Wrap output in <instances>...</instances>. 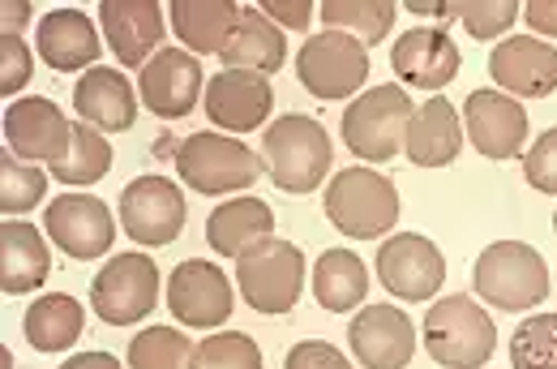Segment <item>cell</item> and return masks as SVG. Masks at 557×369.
Returning <instances> with one entry per match:
<instances>
[{
	"instance_id": "cell-10",
	"label": "cell",
	"mask_w": 557,
	"mask_h": 369,
	"mask_svg": "<svg viewBox=\"0 0 557 369\" xmlns=\"http://www.w3.org/2000/svg\"><path fill=\"white\" fill-rule=\"evenodd\" d=\"M116 220H121V232L129 241H138L146 249H163L185 232L189 202L172 176L150 172V176H138L121 189V216Z\"/></svg>"
},
{
	"instance_id": "cell-24",
	"label": "cell",
	"mask_w": 557,
	"mask_h": 369,
	"mask_svg": "<svg viewBox=\"0 0 557 369\" xmlns=\"http://www.w3.org/2000/svg\"><path fill=\"white\" fill-rule=\"evenodd\" d=\"M52 275V249L48 236L26 220L0 223V293L30 296Z\"/></svg>"
},
{
	"instance_id": "cell-8",
	"label": "cell",
	"mask_w": 557,
	"mask_h": 369,
	"mask_svg": "<svg viewBox=\"0 0 557 369\" xmlns=\"http://www.w3.org/2000/svg\"><path fill=\"white\" fill-rule=\"evenodd\" d=\"M305 271L309 267H305L300 245L271 236L258 249H249L245 258H236V288L258 313H287L300 300Z\"/></svg>"
},
{
	"instance_id": "cell-16",
	"label": "cell",
	"mask_w": 557,
	"mask_h": 369,
	"mask_svg": "<svg viewBox=\"0 0 557 369\" xmlns=\"http://www.w3.org/2000/svg\"><path fill=\"white\" fill-rule=\"evenodd\" d=\"M138 95L146 103V112L163 116V121H185L198 99L207 95V77H202V61L194 52L163 48L146 70L138 74Z\"/></svg>"
},
{
	"instance_id": "cell-7",
	"label": "cell",
	"mask_w": 557,
	"mask_h": 369,
	"mask_svg": "<svg viewBox=\"0 0 557 369\" xmlns=\"http://www.w3.org/2000/svg\"><path fill=\"white\" fill-rule=\"evenodd\" d=\"M296 77L313 99H356L369 82V48L344 30H318L296 52Z\"/></svg>"
},
{
	"instance_id": "cell-45",
	"label": "cell",
	"mask_w": 557,
	"mask_h": 369,
	"mask_svg": "<svg viewBox=\"0 0 557 369\" xmlns=\"http://www.w3.org/2000/svg\"><path fill=\"white\" fill-rule=\"evenodd\" d=\"M61 369H121V361L112 353H77Z\"/></svg>"
},
{
	"instance_id": "cell-5",
	"label": "cell",
	"mask_w": 557,
	"mask_h": 369,
	"mask_svg": "<svg viewBox=\"0 0 557 369\" xmlns=\"http://www.w3.org/2000/svg\"><path fill=\"white\" fill-rule=\"evenodd\" d=\"M472 284H476V296L493 309H502V313L536 309V305H545V296L554 288L541 249H532L523 241H493V245H485L476 254Z\"/></svg>"
},
{
	"instance_id": "cell-6",
	"label": "cell",
	"mask_w": 557,
	"mask_h": 369,
	"mask_svg": "<svg viewBox=\"0 0 557 369\" xmlns=\"http://www.w3.org/2000/svg\"><path fill=\"white\" fill-rule=\"evenodd\" d=\"M412 112L417 103L408 99L404 86H369L344 108V121H339L344 147L360 163H391L404 150Z\"/></svg>"
},
{
	"instance_id": "cell-30",
	"label": "cell",
	"mask_w": 557,
	"mask_h": 369,
	"mask_svg": "<svg viewBox=\"0 0 557 369\" xmlns=\"http://www.w3.org/2000/svg\"><path fill=\"white\" fill-rule=\"evenodd\" d=\"M369 296V267L351 249H326L313 267V300L331 313H351Z\"/></svg>"
},
{
	"instance_id": "cell-37",
	"label": "cell",
	"mask_w": 557,
	"mask_h": 369,
	"mask_svg": "<svg viewBox=\"0 0 557 369\" xmlns=\"http://www.w3.org/2000/svg\"><path fill=\"white\" fill-rule=\"evenodd\" d=\"M519 13H523V4H515V0H468L459 9V22L476 44H488V39H502Z\"/></svg>"
},
{
	"instance_id": "cell-14",
	"label": "cell",
	"mask_w": 557,
	"mask_h": 369,
	"mask_svg": "<svg viewBox=\"0 0 557 369\" xmlns=\"http://www.w3.org/2000/svg\"><path fill=\"white\" fill-rule=\"evenodd\" d=\"M351 357L364 369H408L417 357V322L399 305H360L348 327Z\"/></svg>"
},
{
	"instance_id": "cell-26",
	"label": "cell",
	"mask_w": 557,
	"mask_h": 369,
	"mask_svg": "<svg viewBox=\"0 0 557 369\" xmlns=\"http://www.w3.org/2000/svg\"><path fill=\"white\" fill-rule=\"evenodd\" d=\"M468 143L463 134V116L455 112L450 99H420V108L408 121V138L404 150L417 168H446L459 159V150Z\"/></svg>"
},
{
	"instance_id": "cell-20",
	"label": "cell",
	"mask_w": 557,
	"mask_h": 369,
	"mask_svg": "<svg viewBox=\"0 0 557 369\" xmlns=\"http://www.w3.org/2000/svg\"><path fill=\"white\" fill-rule=\"evenodd\" d=\"M391 65L404 86H420V90H442L459 77V44L446 26H417L404 30L391 48Z\"/></svg>"
},
{
	"instance_id": "cell-18",
	"label": "cell",
	"mask_w": 557,
	"mask_h": 369,
	"mask_svg": "<svg viewBox=\"0 0 557 369\" xmlns=\"http://www.w3.org/2000/svg\"><path fill=\"white\" fill-rule=\"evenodd\" d=\"M528 108L502 90H472L463 103V134L485 159H519L528 143Z\"/></svg>"
},
{
	"instance_id": "cell-46",
	"label": "cell",
	"mask_w": 557,
	"mask_h": 369,
	"mask_svg": "<svg viewBox=\"0 0 557 369\" xmlns=\"http://www.w3.org/2000/svg\"><path fill=\"white\" fill-rule=\"evenodd\" d=\"M554 232H557V211H554Z\"/></svg>"
},
{
	"instance_id": "cell-40",
	"label": "cell",
	"mask_w": 557,
	"mask_h": 369,
	"mask_svg": "<svg viewBox=\"0 0 557 369\" xmlns=\"http://www.w3.org/2000/svg\"><path fill=\"white\" fill-rule=\"evenodd\" d=\"M283 369H351V361L344 348H335L326 340H300L287 348Z\"/></svg>"
},
{
	"instance_id": "cell-11",
	"label": "cell",
	"mask_w": 557,
	"mask_h": 369,
	"mask_svg": "<svg viewBox=\"0 0 557 369\" xmlns=\"http://www.w3.org/2000/svg\"><path fill=\"white\" fill-rule=\"evenodd\" d=\"M377 280L395 300H429L446 284V258L442 249L420 232H395L377 245Z\"/></svg>"
},
{
	"instance_id": "cell-12",
	"label": "cell",
	"mask_w": 557,
	"mask_h": 369,
	"mask_svg": "<svg viewBox=\"0 0 557 369\" xmlns=\"http://www.w3.org/2000/svg\"><path fill=\"white\" fill-rule=\"evenodd\" d=\"M168 309L181 327L189 331H214L232 318L236 309V293H232V280L207 262V258H185L172 275H168Z\"/></svg>"
},
{
	"instance_id": "cell-36",
	"label": "cell",
	"mask_w": 557,
	"mask_h": 369,
	"mask_svg": "<svg viewBox=\"0 0 557 369\" xmlns=\"http://www.w3.org/2000/svg\"><path fill=\"white\" fill-rule=\"evenodd\" d=\"M189 369H262V348L245 331H214L210 340L194 344Z\"/></svg>"
},
{
	"instance_id": "cell-41",
	"label": "cell",
	"mask_w": 557,
	"mask_h": 369,
	"mask_svg": "<svg viewBox=\"0 0 557 369\" xmlns=\"http://www.w3.org/2000/svg\"><path fill=\"white\" fill-rule=\"evenodd\" d=\"M271 22H275L278 30L287 35V30H309V22H313V0H267V4H258Z\"/></svg>"
},
{
	"instance_id": "cell-25",
	"label": "cell",
	"mask_w": 557,
	"mask_h": 369,
	"mask_svg": "<svg viewBox=\"0 0 557 369\" xmlns=\"http://www.w3.org/2000/svg\"><path fill=\"white\" fill-rule=\"evenodd\" d=\"M271 236H275V211L253 194L219 202L207 220V245L214 249V258H232L236 262L249 249H258L262 241H271Z\"/></svg>"
},
{
	"instance_id": "cell-33",
	"label": "cell",
	"mask_w": 557,
	"mask_h": 369,
	"mask_svg": "<svg viewBox=\"0 0 557 369\" xmlns=\"http://www.w3.org/2000/svg\"><path fill=\"white\" fill-rule=\"evenodd\" d=\"M44 202H48V172L35 168L30 159L13 155L9 147L0 150V211H4V220H22Z\"/></svg>"
},
{
	"instance_id": "cell-1",
	"label": "cell",
	"mask_w": 557,
	"mask_h": 369,
	"mask_svg": "<svg viewBox=\"0 0 557 369\" xmlns=\"http://www.w3.org/2000/svg\"><path fill=\"white\" fill-rule=\"evenodd\" d=\"M258 155L267 163V176L283 194H313L335 168V143H331L326 125L313 116H300V112L271 121Z\"/></svg>"
},
{
	"instance_id": "cell-42",
	"label": "cell",
	"mask_w": 557,
	"mask_h": 369,
	"mask_svg": "<svg viewBox=\"0 0 557 369\" xmlns=\"http://www.w3.org/2000/svg\"><path fill=\"white\" fill-rule=\"evenodd\" d=\"M523 22H528V30H532L536 39L554 44L557 39V0H528V4H523Z\"/></svg>"
},
{
	"instance_id": "cell-19",
	"label": "cell",
	"mask_w": 557,
	"mask_h": 369,
	"mask_svg": "<svg viewBox=\"0 0 557 369\" xmlns=\"http://www.w3.org/2000/svg\"><path fill=\"white\" fill-rule=\"evenodd\" d=\"M488 74L510 99H549L557 90V48L536 35H510L493 48Z\"/></svg>"
},
{
	"instance_id": "cell-13",
	"label": "cell",
	"mask_w": 557,
	"mask_h": 369,
	"mask_svg": "<svg viewBox=\"0 0 557 369\" xmlns=\"http://www.w3.org/2000/svg\"><path fill=\"white\" fill-rule=\"evenodd\" d=\"M44 232L48 241L77 262L103 258L116 241V220L103 198L95 194H61L44 207Z\"/></svg>"
},
{
	"instance_id": "cell-17",
	"label": "cell",
	"mask_w": 557,
	"mask_h": 369,
	"mask_svg": "<svg viewBox=\"0 0 557 369\" xmlns=\"http://www.w3.org/2000/svg\"><path fill=\"white\" fill-rule=\"evenodd\" d=\"M202 108H207L210 125L219 134H249V130H262L271 108H275V90H271V77L249 74V70H219L207 82V95H202Z\"/></svg>"
},
{
	"instance_id": "cell-31",
	"label": "cell",
	"mask_w": 557,
	"mask_h": 369,
	"mask_svg": "<svg viewBox=\"0 0 557 369\" xmlns=\"http://www.w3.org/2000/svg\"><path fill=\"white\" fill-rule=\"evenodd\" d=\"M108 168H112V143H108V134H99V130L86 125V121H73L65 150L48 163V172H52L61 185H77V189L103 181Z\"/></svg>"
},
{
	"instance_id": "cell-23",
	"label": "cell",
	"mask_w": 557,
	"mask_h": 369,
	"mask_svg": "<svg viewBox=\"0 0 557 369\" xmlns=\"http://www.w3.org/2000/svg\"><path fill=\"white\" fill-rule=\"evenodd\" d=\"M70 116L52 99H13L4 108V147L30 163H52L70 143Z\"/></svg>"
},
{
	"instance_id": "cell-34",
	"label": "cell",
	"mask_w": 557,
	"mask_h": 369,
	"mask_svg": "<svg viewBox=\"0 0 557 369\" xmlns=\"http://www.w3.org/2000/svg\"><path fill=\"white\" fill-rule=\"evenodd\" d=\"M125 361L129 369H189L194 366V340L181 327H146L129 340Z\"/></svg>"
},
{
	"instance_id": "cell-28",
	"label": "cell",
	"mask_w": 557,
	"mask_h": 369,
	"mask_svg": "<svg viewBox=\"0 0 557 369\" xmlns=\"http://www.w3.org/2000/svg\"><path fill=\"white\" fill-rule=\"evenodd\" d=\"M219 61H223V70H249V74L271 77L287 61V35L278 30L258 4H245L240 9V22H236V30L227 39V48L219 52Z\"/></svg>"
},
{
	"instance_id": "cell-44",
	"label": "cell",
	"mask_w": 557,
	"mask_h": 369,
	"mask_svg": "<svg viewBox=\"0 0 557 369\" xmlns=\"http://www.w3.org/2000/svg\"><path fill=\"white\" fill-rule=\"evenodd\" d=\"M30 17H35V4H30V0H4V9H0L4 35H22V30L30 26Z\"/></svg>"
},
{
	"instance_id": "cell-38",
	"label": "cell",
	"mask_w": 557,
	"mask_h": 369,
	"mask_svg": "<svg viewBox=\"0 0 557 369\" xmlns=\"http://www.w3.org/2000/svg\"><path fill=\"white\" fill-rule=\"evenodd\" d=\"M30 77H35V52L26 48L22 35H4L0 30V95L13 99L17 90H26Z\"/></svg>"
},
{
	"instance_id": "cell-21",
	"label": "cell",
	"mask_w": 557,
	"mask_h": 369,
	"mask_svg": "<svg viewBox=\"0 0 557 369\" xmlns=\"http://www.w3.org/2000/svg\"><path fill=\"white\" fill-rule=\"evenodd\" d=\"M138 103L141 95L129 86V77L112 65H95L77 77L73 86V108H77V121L95 125L99 134H125L134 130L138 121Z\"/></svg>"
},
{
	"instance_id": "cell-2",
	"label": "cell",
	"mask_w": 557,
	"mask_h": 369,
	"mask_svg": "<svg viewBox=\"0 0 557 369\" xmlns=\"http://www.w3.org/2000/svg\"><path fill=\"white\" fill-rule=\"evenodd\" d=\"M326 220L339 236L351 241H382L399 223V189L377 168H339L322 198Z\"/></svg>"
},
{
	"instance_id": "cell-22",
	"label": "cell",
	"mask_w": 557,
	"mask_h": 369,
	"mask_svg": "<svg viewBox=\"0 0 557 369\" xmlns=\"http://www.w3.org/2000/svg\"><path fill=\"white\" fill-rule=\"evenodd\" d=\"M35 52L57 74H77V70L86 74V70H95L103 39H99V26L82 9H52V13H44V22L35 30Z\"/></svg>"
},
{
	"instance_id": "cell-29",
	"label": "cell",
	"mask_w": 557,
	"mask_h": 369,
	"mask_svg": "<svg viewBox=\"0 0 557 369\" xmlns=\"http://www.w3.org/2000/svg\"><path fill=\"white\" fill-rule=\"evenodd\" d=\"M86 327V305H77L70 293H44L35 305H26L22 335L30 340L35 353H70L82 340Z\"/></svg>"
},
{
	"instance_id": "cell-32",
	"label": "cell",
	"mask_w": 557,
	"mask_h": 369,
	"mask_svg": "<svg viewBox=\"0 0 557 369\" xmlns=\"http://www.w3.org/2000/svg\"><path fill=\"white\" fill-rule=\"evenodd\" d=\"M399 4L395 0H322L318 17L326 22V30H344L351 39H360L364 48L382 44L395 26Z\"/></svg>"
},
{
	"instance_id": "cell-39",
	"label": "cell",
	"mask_w": 557,
	"mask_h": 369,
	"mask_svg": "<svg viewBox=\"0 0 557 369\" xmlns=\"http://www.w3.org/2000/svg\"><path fill=\"white\" fill-rule=\"evenodd\" d=\"M523 181H528L536 194L557 198V125L545 130V134L528 147V155H523Z\"/></svg>"
},
{
	"instance_id": "cell-27",
	"label": "cell",
	"mask_w": 557,
	"mask_h": 369,
	"mask_svg": "<svg viewBox=\"0 0 557 369\" xmlns=\"http://www.w3.org/2000/svg\"><path fill=\"white\" fill-rule=\"evenodd\" d=\"M240 9L236 0H172L168 4V22H172V35L181 39L185 52L194 57H219L240 22Z\"/></svg>"
},
{
	"instance_id": "cell-43",
	"label": "cell",
	"mask_w": 557,
	"mask_h": 369,
	"mask_svg": "<svg viewBox=\"0 0 557 369\" xmlns=\"http://www.w3.org/2000/svg\"><path fill=\"white\" fill-rule=\"evenodd\" d=\"M404 9H408L417 22H455L463 4H455V0H408Z\"/></svg>"
},
{
	"instance_id": "cell-35",
	"label": "cell",
	"mask_w": 557,
	"mask_h": 369,
	"mask_svg": "<svg viewBox=\"0 0 557 369\" xmlns=\"http://www.w3.org/2000/svg\"><path fill=\"white\" fill-rule=\"evenodd\" d=\"M515 369H557V313H532L510 335Z\"/></svg>"
},
{
	"instance_id": "cell-3",
	"label": "cell",
	"mask_w": 557,
	"mask_h": 369,
	"mask_svg": "<svg viewBox=\"0 0 557 369\" xmlns=\"http://www.w3.org/2000/svg\"><path fill=\"white\" fill-rule=\"evenodd\" d=\"M176 172L202 198H240L267 176V163L232 134H189L176 147Z\"/></svg>"
},
{
	"instance_id": "cell-4",
	"label": "cell",
	"mask_w": 557,
	"mask_h": 369,
	"mask_svg": "<svg viewBox=\"0 0 557 369\" xmlns=\"http://www.w3.org/2000/svg\"><path fill=\"white\" fill-rule=\"evenodd\" d=\"M424 353L442 369H481L497 348V327L476 296H442L424 313Z\"/></svg>"
},
{
	"instance_id": "cell-9",
	"label": "cell",
	"mask_w": 557,
	"mask_h": 369,
	"mask_svg": "<svg viewBox=\"0 0 557 369\" xmlns=\"http://www.w3.org/2000/svg\"><path fill=\"white\" fill-rule=\"evenodd\" d=\"M159 305V267L146 254H112L90 280V309L108 327H138Z\"/></svg>"
},
{
	"instance_id": "cell-15",
	"label": "cell",
	"mask_w": 557,
	"mask_h": 369,
	"mask_svg": "<svg viewBox=\"0 0 557 369\" xmlns=\"http://www.w3.org/2000/svg\"><path fill=\"white\" fill-rule=\"evenodd\" d=\"M99 30L103 44L121 65L146 70L163 52L168 35V9L159 0H103L99 4Z\"/></svg>"
}]
</instances>
